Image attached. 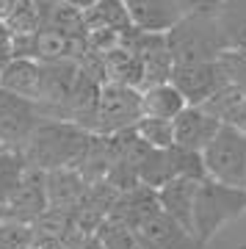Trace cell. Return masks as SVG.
Returning a JSON list of instances; mask_svg holds the SVG:
<instances>
[{"mask_svg": "<svg viewBox=\"0 0 246 249\" xmlns=\"http://www.w3.org/2000/svg\"><path fill=\"white\" fill-rule=\"evenodd\" d=\"M91 136L94 133L83 130L75 122L42 119L19 152H22L28 166L39 172L78 169L88 150V144H91Z\"/></svg>", "mask_w": 246, "mask_h": 249, "instance_id": "cell-1", "label": "cell"}, {"mask_svg": "<svg viewBox=\"0 0 246 249\" xmlns=\"http://www.w3.org/2000/svg\"><path fill=\"white\" fill-rule=\"evenodd\" d=\"M166 45H169L175 67L216 64V61H221L224 53H229L216 11L183 14L180 22L166 34Z\"/></svg>", "mask_w": 246, "mask_h": 249, "instance_id": "cell-2", "label": "cell"}, {"mask_svg": "<svg viewBox=\"0 0 246 249\" xmlns=\"http://www.w3.org/2000/svg\"><path fill=\"white\" fill-rule=\"evenodd\" d=\"M241 213H246V188L224 186L211 178L202 180L193 208V235L208 247L213 235Z\"/></svg>", "mask_w": 246, "mask_h": 249, "instance_id": "cell-3", "label": "cell"}, {"mask_svg": "<svg viewBox=\"0 0 246 249\" xmlns=\"http://www.w3.org/2000/svg\"><path fill=\"white\" fill-rule=\"evenodd\" d=\"M208 178L224 186L246 188V133L229 124H221L219 136L202 152Z\"/></svg>", "mask_w": 246, "mask_h": 249, "instance_id": "cell-4", "label": "cell"}, {"mask_svg": "<svg viewBox=\"0 0 246 249\" xmlns=\"http://www.w3.org/2000/svg\"><path fill=\"white\" fill-rule=\"evenodd\" d=\"M141 111V89L122 86V83H103L100 103H97V119H94V136H116L124 130H133Z\"/></svg>", "mask_w": 246, "mask_h": 249, "instance_id": "cell-5", "label": "cell"}, {"mask_svg": "<svg viewBox=\"0 0 246 249\" xmlns=\"http://www.w3.org/2000/svg\"><path fill=\"white\" fill-rule=\"evenodd\" d=\"M42 119L44 116L39 103L14 97L0 89V144L6 150H22Z\"/></svg>", "mask_w": 246, "mask_h": 249, "instance_id": "cell-6", "label": "cell"}, {"mask_svg": "<svg viewBox=\"0 0 246 249\" xmlns=\"http://www.w3.org/2000/svg\"><path fill=\"white\" fill-rule=\"evenodd\" d=\"M177 91L185 97L188 106H208L224 86H229L221 64H191V67H175L172 80Z\"/></svg>", "mask_w": 246, "mask_h": 249, "instance_id": "cell-7", "label": "cell"}, {"mask_svg": "<svg viewBox=\"0 0 246 249\" xmlns=\"http://www.w3.org/2000/svg\"><path fill=\"white\" fill-rule=\"evenodd\" d=\"M6 208H9L11 219L25 222V224H34L42 213H47L50 211V199H47V172H39V169H31L28 166L22 180L17 183V188L11 191Z\"/></svg>", "mask_w": 246, "mask_h": 249, "instance_id": "cell-8", "label": "cell"}, {"mask_svg": "<svg viewBox=\"0 0 246 249\" xmlns=\"http://www.w3.org/2000/svg\"><path fill=\"white\" fill-rule=\"evenodd\" d=\"M221 122L205 106H188L175 119V147L202 155L211 142L219 136Z\"/></svg>", "mask_w": 246, "mask_h": 249, "instance_id": "cell-9", "label": "cell"}, {"mask_svg": "<svg viewBox=\"0 0 246 249\" xmlns=\"http://www.w3.org/2000/svg\"><path fill=\"white\" fill-rule=\"evenodd\" d=\"M133 28L144 34H169L183 17L180 0H124Z\"/></svg>", "mask_w": 246, "mask_h": 249, "instance_id": "cell-10", "label": "cell"}, {"mask_svg": "<svg viewBox=\"0 0 246 249\" xmlns=\"http://www.w3.org/2000/svg\"><path fill=\"white\" fill-rule=\"evenodd\" d=\"M202 180L191 178H177L169 186H163L158 191L160 211L166 216H172L180 227H185L188 232H193V208H196V191H199Z\"/></svg>", "mask_w": 246, "mask_h": 249, "instance_id": "cell-11", "label": "cell"}, {"mask_svg": "<svg viewBox=\"0 0 246 249\" xmlns=\"http://www.w3.org/2000/svg\"><path fill=\"white\" fill-rule=\"evenodd\" d=\"M155 213H160L158 191H152V188H147V186H139L136 191L119 194V199H116L114 211H111L108 219L122 222V224H127V227H133V230H141Z\"/></svg>", "mask_w": 246, "mask_h": 249, "instance_id": "cell-12", "label": "cell"}, {"mask_svg": "<svg viewBox=\"0 0 246 249\" xmlns=\"http://www.w3.org/2000/svg\"><path fill=\"white\" fill-rule=\"evenodd\" d=\"M0 89L14 97L39 103L42 94V64L34 58H11L0 75Z\"/></svg>", "mask_w": 246, "mask_h": 249, "instance_id": "cell-13", "label": "cell"}, {"mask_svg": "<svg viewBox=\"0 0 246 249\" xmlns=\"http://www.w3.org/2000/svg\"><path fill=\"white\" fill-rule=\"evenodd\" d=\"M88 183L78 169L47 172V199L55 211H78L86 199Z\"/></svg>", "mask_w": 246, "mask_h": 249, "instance_id": "cell-14", "label": "cell"}, {"mask_svg": "<svg viewBox=\"0 0 246 249\" xmlns=\"http://www.w3.org/2000/svg\"><path fill=\"white\" fill-rule=\"evenodd\" d=\"M139 232L150 241L155 249H205V244L196 238L193 232L180 227V224H177L172 216H166L163 211L152 216Z\"/></svg>", "mask_w": 246, "mask_h": 249, "instance_id": "cell-15", "label": "cell"}, {"mask_svg": "<svg viewBox=\"0 0 246 249\" xmlns=\"http://www.w3.org/2000/svg\"><path fill=\"white\" fill-rule=\"evenodd\" d=\"M185 108H188V103H185V97L177 91L175 83H158V86L141 89V111H144V116L175 122Z\"/></svg>", "mask_w": 246, "mask_h": 249, "instance_id": "cell-16", "label": "cell"}, {"mask_svg": "<svg viewBox=\"0 0 246 249\" xmlns=\"http://www.w3.org/2000/svg\"><path fill=\"white\" fill-rule=\"evenodd\" d=\"M86 19V34L91 31H116V34H130L133 19L124 0H100L97 6L83 14Z\"/></svg>", "mask_w": 246, "mask_h": 249, "instance_id": "cell-17", "label": "cell"}, {"mask_svg": "<svg viewBox=\"0 0 246 249\" xmlns=\"http://www.w3.org/2000/svg\"><path fill=\"white\" fill-rule=\"evenodd\" d=\"M205 108L221 124H229V127H238V130L246 133V89L244 86H235V83L224 86Z\"/></svg>", "mask_w": 246, "mask_h": 249, "instance_id": "cell-18", "label": "cell"}, {"mask_svg": "<svg viewBox=\"0 0 246 249\" xmlns=\"http://www.w3.org/2000/svg\"><path fill=\"white\" fill-rule=\"evenodd\" d=\"M221 34L232 53H246V0H224L216 11Z\"/></svg>", "mask_w": 246, "mask_h": 249, "instance_id": "cell-19", "label": "cell"}, {"mask_svg": "<svg viewBox=\"0 0 246 249\" xmlns=\"http://www.w3.org/2000/svg\"><path fill=\"white\" fill-rule=\"evenodd\" d=\"M139 180H141V186L152 188V191H160L172 180H177L172 150H150L147 152V158L139 163Z\"/></svg>", "mask_w": 246, "mask_h": 249, "instance_id": "cell-20", "label": "cell"}, {"mask_svg": "<svg viewBox=\"0 0 246 249\" xmlns=\"http://www.w3.org/2000/svg\"><path fill=\"white\" fill-rule=\"evenodd\" d=\"M97 238H100L103 249H155L139 230H133L122 222H114V219H105L100 224Z\"/></svg>", "mask_w": 246, "mask_h": 249, "instance_id": "cell-21", "label": "cell"}, {"mask_svg": "<svg viewBox=\"0 0 246 249\" xmlns=\"http://www.w3.org/2000/svg\"><path fill=\"white\" fill-rule=\"evenodd\" d=\"M144 144H150L152 150H172L175 147V122L166 119H152V116H141L139 124L133 127Z\"/></svg>", "mask_w": 246, "mask_h": 249, "instance_id": "cell-22", "label": "cell"}, {"mask_svg": "<svg viewBox=\"0 0 246 249\" xmlns=\"http://www.w3.org/2000/svg\"><path fill=\"white\" fill-rule=\"evenodd\" d=\"M28 163L22 158V152L17 150H0V205L9 202L11 191L17 188V183L22 180Z\"/></svg>", "mask_w": 246, "mask_h": 249, "instance_id": "cell-23", "label": "cell"}, {"mask_svg": "<svg viewBox=\"0 0 246 249\" xmlns=\"http://www.w3.org/2000/svg\"><path fill=\"white\" fill-rule=\"evenodd\" d=\"M0 249H34V224L17 219L0 222Z\"/></svg>", "mask_w": 246, "mask_h": 249, "instance_id": "cell-24", "label": "cell"}, {"mask_svg": "<svg viewBox=\"0 0 246 249\" xmlns=\"http://www.w3.org/2000/svg\"><path fill=\"white\" fill-rule=\"evenodd\" d=\"M224 0H180L183 14H196V11H219Z\"/></svg>", "mask_w": 246, "mask_h": 249, "instance_id": "cell-25", "label": "cell"}, {"mask_svg": "<svg viewBox=\"0 0 246 249\" xmlns=\"http://www.w3.org/2000/svg\"><path fill=\"white\" fill-rule=\"evenodd\" d=\"M67 3H70V6H75L78 11H83V14H86V11L91 9V6H97L100 0H67Z\"/></svg>", "mask_w": 246, "mask_h": 249, "instance_id": "cell-26", "label": "cell"}, {"mask_svg": "<svg viewBox=\"0 0 246 249\" xmlns=\"http://www.w3.org/2000/svg\"><path fill=\"white\" fill-rule=\"evenodd\" d=\"M0 47H11V31L6 28L3 19H0Z\"/></svg>", "mask_w": 246, "mask_h": 249, "instance_id": "cell-27", "label": "cell"}, {"mask_svg": "<svg viewBox=\"0 0 246 249\" xmlns=\"http://www.w3.org/2000/svg\"><path fill=\"white\" fill-rule=\"evenodd\" d=\"M14 55H11V47H0V75H3V70H6V64L11 61Z\"/></svg>", "mask_w": 246, "mask_h": 249, "instance_id": "cell-28", "label": "cell"}, {"mask_svg": "<svg viewBox=\"0 0 246 249\" xmlns=\"http://www.w3.org/2000/svg\"><path fill=\"white\" fill-rule=\"evenodd\" d=\"M11 6H14V0H0V19H3L6 14H9Z\"/></svg>", "mask_w": 246, "mask_h": 249, "instance_id": "cell-29", "label": "cell"}, {"mask_svg": "<svg viewBox=\"0 0 246 249\" xmlns=\"http://www.w3.org/2000/svg\"><path fill=\"white\" fill-rule=\"evenodd\" d=\"M6 219H11V216H9V208H6V205H0V222H6Z\"/></svg>", "mask_w": 246, "mask_h": 249, "instance_id": "cell-30", "label": "cell"}, {"mask_svg": "<svg viewBox=\"0 0 246 249\" xmlns=\"http://www.w3.org/2000/svg\"><path fill=\"white\" fill-rule=\"evenodd\" d=\"M44 3H67V0H44Z\"/></svg>", "mask_w": 246, "mask_h": 249, "instance_id": "cell-31", "label": "cell"}]
</instances>
